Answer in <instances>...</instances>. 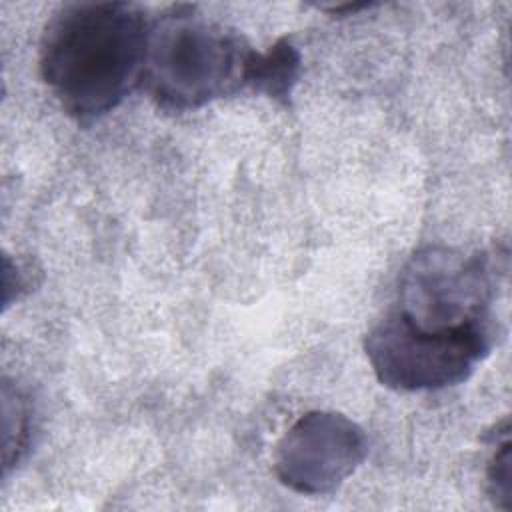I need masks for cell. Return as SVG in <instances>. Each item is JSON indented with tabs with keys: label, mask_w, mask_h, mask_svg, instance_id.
Returning a JSON list of instances; mask_svg holds the SVG:
<instances>
[{
	"label": "cell",
	"mask_w": 512,
	"mask_h": 512,
	"mask_svg": "<svg viewBox=\"0 0 512 512\" xmlns=\"http://www.w3.org/2000/svg\"><path fill=\"white\" fill-rule=\"evenodd\" d=\"M300 72V54L288 38H280L268 52L254 50L248 62L246 86L274 100L288 102Z\"/></svg>",
	"instance_id": "cell-6"
},
{
	"label": "cell",
	"mask_w": 512,
	"mask_h": 512,
	"mask_svg": "<svg viewBox=\"0 0 512 512\" xmlns=\"http://www.w3.org/2000/svg\"><path fill=\"white\" fill-rule=\"evenodd\" d=\"M366 456V436L338 412H308L282 436L274 452L278 480L294 492H334Z\"/></svg>",
	"instance_id": "cell-5"
},
{
	"label": "cell",
	"mask_w": 512,
	"mask_h": 512,
	"mask_svg": "<svg viewBox=\"0 0 512 512\" xmlns=\"http://www.w3.org/2000/svg\"><path fill=\"white\" fill-rule=\"evenodd\" d=\"M2 414H4V470L16 464L28 444V404L18 388L2 384Z\"/></svg>",
	"instance_id": "cell-7"
},
{
	"label": "cell",
	"mask_w": 512,
	"mask_h": 512,
	"mask_svg": "<svg viewBox=\"0 0 512 512\" xmlns=\"http://www.w3.org/2000/svg\"><path fill=\"white\" fill-rule=\"evenodd\" d=\"M488 492L494 504L502 510H512V446L508 432L496 442L494 452L488 462Z\"/></svg>",
	"instance_id": "cell-8"
},
{
	"label": "cell",
	"mask_w": 512,
	"mask_h": 512,
	"mask_svg": "<svg viewBox=\"0 0 512 512\" xmlns=\"http://www.w3.org/2000/svg\"><path fill=\"white\" fill-rule=\"evenodd\" d=\"M150 26L130 2H68L52 14L38 66L70 118L94 122L144 82Z\"/></svg>",
	"instance_id": "cell-1"
},
{
	"label": "cell",
	"mask_w": 512,
	"mask_h": 512,
	"mask_svg": "<svg viewBox=\"0 0 512 512\" xmlns=\"http://www.w3.org/2000/svg\"><path fill=\"white\" fill-rule=\"evenodd\" d=\"M252 52L240 34L178 4L150 26L142 84L164 110H196L246 88Z\"/></svg>",
	"instance_id": "cell-2"
},
{
	"label": "cell",
	"mask_w": 512,
	"mask_h": 512,
	"mask_svg": "<svg viewBox=\"0 0 512 512\" xmlns=\"http://www.w3.org/2000/svg\"><path fill=\"white\" fill-rule=\"evenodd\" d=\"M498 326L458 332H422L388 312L364 340L376 378L400 392L440 390L462 384L490 354Z\"/></svg>",
	"instance_id": "cell-4"
},
{
	"label": "cell",
	"mask_w": 512,
	"mask_h": 512,
	"mask_svg": "<svg viewBox=\"0 0 512 512\" xmlns=\"http://www.w3.org/2000/svg\"><path fill=\"white\" fill-rule=\"evenodd\" d=\"M494 294V270L484 252L426 246L404 266L398 302L390 312L412 328L434 334L496 326Z\"/></svg>",
	"instance_id": "cell-3"
}]
</instances>
